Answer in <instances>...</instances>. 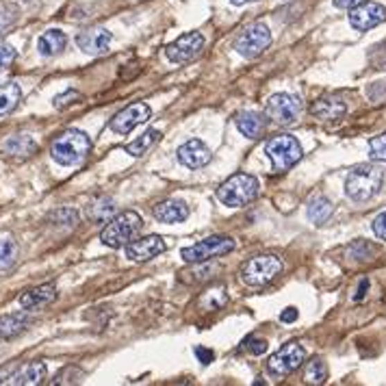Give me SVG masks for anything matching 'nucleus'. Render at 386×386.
I'll use <instances>...</instances> for the list:
<instances>
[{"mask_svg":"<svg viewBox=\"0 0 386 386\" xmlns=\"http://www.w3.org/2000/svg\"><path fill=\"white\" fill-rule=\"evenodd\" d=\"M165 249H167V241L163 237H159V234H148V237L141 239H132L126 245V256L132 263H146L163 254Z\"/></svg>","mask_w":386,"mask_h":386,"instance_id":"14","label":"nucleus"},{"mask_svg":"<svg viewBox=\"0 0 386 386\" xmlns=\"http://www.w3.org/2000/svg\"><path fill=\"white\" fill-rule=\"evenodd\" d=\"M65 46H68V35H65V33L59 30V28L46 30L44 35L37 40V50H40V55H44V57L61 55L65 50Z\"/></svg>","mask_w":386,"mask_h":386,"instance_id":"23","label":"nucleus"},{"mask_svg":"<svg viewBox=\"0 0 386 386\" xmlns=\"http://www.w3.org/2000/svg\"><path fill=\"white\" fill-rule=\"evenodd\" d=\"M18 261V243L13 239H0V272H7Z\"/></svg>","mask_w":386,"mask_h":386,"instance_id":"29","label":"nucleus"},{"mask_svg":"<svg viewBox=\"0 0 386 386\" xmlns=\"http://www.w3.org/2000/svg\"><path fill=\"white\" fill-rule=\"evenodd\" d=\"M178 161L189 167V170H200V167H204L211 163V148L202 141V139H189L184 141L180 148H178Z\"/></svg>","mask_w":386,"mask_h":386,"instance_id":"15","label":"nucleus"},{"mask_svg":"<svg viewBox=\"0 0 386 386\" xmlns=\"http://www.w3.org/2000/svg\"><path fill=\"white\" fill-rule=\"evenodd\" d=\"M371 230H374V234H376L378 239L386 241V211L376 217L374 224H371Z\"/></svg>","mask_w":386,"mask_h":386,"instance_id":"39","label":"nucleus"},{"mask_svg":"<svg viewBox=\"0 0 386 386\" xmlns=\"http://www.w3.org/2000/svg\"><path fill=\"white\" fill-rule=\"evenodd\" d=\"M195 356H198V360L202 362V365H209V362H213V358H215V354H213V349H207V347H195Z\"/></svg>","mask_w":386,"mask_h":386,"instance_id":"40","label":"nucleus"},{"mask_svg":"<svg viewBox=\"0 0 386 386\" xmlns=\"http://www.w3.org/2000/svg\"><path fill=\"white\" fill-rule=\"evenodd\" d=\"M267 157L272 159V167L276 174H282L301 159V146L293 135H278L272 137L265 146Z\"/></svg>","mask_w":386,"mask_h":386,"instance_id":"7","label":"nucleus"},{"mask_svg":"<svg viewBox=\"0 0 386 386\" xmlns=\"http://www.w3.org/2000/svg\"><path fill=\"white\" fill-rule=\"evenodd\" d=\"M258 198V180L252 174H234L217 189V200L230 209H241Z\"/></svg>","mask_w":386,"mask_h":386,"instance_id":"4","label":"nucleus"},{"mask_svg":"<svg viewBox=\"0 0 386 386\" xmlns=\"http://www.w3.org/2000/svg\"><path fill=\"white\" fill-rule=\"evenodd\" d=\"M270 46H272V30L263 22L247 26L241 35L234 40V50L245 59L261 57Z\"/></svg>","mask_w":386,"mask_h":386,"instance_id":"9","label":"nucleus"},{"mask_svg":"<svg viewBox=\"0 0 386 386\" xmlns=\"http://www.w3.org/2000/svg\"><path fill=\"white\" fill-rule=\"evenodd\" d=\"M284 270V263L280 256L274 254H261L243 263L241 267V280L247 287H265L274 282Z\"/></svg>","mask_w":386,"mask_h":386,"instance_id":"5","label":"nucleus"},{"mask_svg":"<svg viewBox=\"0 0 386 386\" xmlns=\"http://www.w3.org/2000/svg\"><path fill=\"white\" fill-rule=\"evenodd\" d=\"M85 217L91 224H105L115 217V202L109 195H98L85 207Z\"/></svg>","mask_w":386,"mask_h":386,"instance_id":"22","label":"nucleus"},{"mask_svg":"<svg viewBox=\"0 0 386 386\" xmlns=\"http://www.w3.org/2000/svg\"><path fill=\"white\" fill-rule=\"evenodd\" d=\"M384 182V167L378 163H362L354 167L345 180V193L354 202H367L380 193Z\"/></svg>","mask_w":386,"mask_h":386,"instance_id":"1","label":"nucleus"},{"mask_svg":"<svg viewBox=\"0 0 386 386\" xmlns=\"http://www.w3.org/2000/svg\"><path fill=\"white\" fill-rule=\"evenodd\" d=\"M55 299H57V287L53 282H48V284H40V287L22 293L20 306L24 310H40V308H46L48 304H53Z\"/></svg>","mask_w":386,"mask_h":386,"instance_id":"18","label":"nucleus"},{"mask_svg":"<svg viewBox=\"0 0 386 386\" xmlns=\"http://www.w3.org/2000/svg\"><path fill=\"white\" fill-rule=\"evenodd\" d=\"M234 124H237L239 132L247 139H261L267 130V115L256 113V111H241L234 117Z\"/></svg>","mask_w":386,"mask_h":386,"instance_id":"17","label":"nucleus"},{"mask_svg":"<svg viewBox=\"0 0 386 386\" xmlns=\"http://www.w3.org/2000/svg\"><path fill=\"white\" fill-rule=\"evenodd\" d=\"M386 22V7L380 3H362L354 9H349V24L356 30H371Z\"/></svg>","mask_w":386,"mask_h":386,"instance_id":"13","label":"nucleus"},{"mask_svg":"<svg viewBox=\"0 0 386 386\" xmlns=\"http://www.w3.org/2000/svg\"><path fill=\"white\" fill-rule=\"evenodd\" d=\"M18 367H20V365H15V362L5 365V367H0V384L9 382V380H11V376L15 374V369H18Z\"/></svg>","mask_w":386,"mask_h":386,"instance_id":"41","label":"nucleus"},{"mask_svg":"<svg viewBox=\"0 0 386 386\" xmlns=\"http://www.w3.org/2000/svg\"><path fill=\"white\" fill-rule=\"evenodd\" d=\"M50 220H53L57 226H65V228H74L78 224V213L72 209H61L57 213L50 215Z\"/></svg>","mask_w":386,"mask_h":386,"instance_id":"32","label":"nucleus"},{"mask_svg":"<svg viewBox=\"0 0 386 386\" xmlns=\"http://www.w3.org/2000/svg\"><path fill=\"white\" fill-rule=\"evenodd\" d=\"M295 319H297V308H293V306L284 308V310L280 313V322H282V324H293Z\"/></svg>","mask_w":386,"mask_h":386,"instance_id":"42","label":"nucleus"},{"mask_svg":"<svg viewBox=\"0 0 386 386\" xmlns=\"http://www.w3.org/2000/svg\"><path fill=\"white\" fill-rule=\"evenodd\" d=\"M306 360V349L301 347L299 343L291 341L287 345H282L276 354L270 356L267 360V371L272 376H278V378H284V376H291L293 371L304 365Z\"/></svg>","mask_w":386,"mask_h":386,"instance_id":"10","label":"nucleus"},{"mask_svg":"<svg viewBox=\"0 0 386 386\" xmlns=\"http://www.w3.org/2000/svg\"><path fill=\"white\" fill-rule=\"evenodd\" d=\"M161 137H163V135H161L159 128H150V130L143 132V135H141L139 139L130 141V143L126 146V152H128L130 157H143V155L148 152V150L152 148Z\"/></svg>","mask_w":386,"mask_h":386,"instance_id":"28","label":"nucleus"},{"mask_svg":"<svg viewBox=\"0 0 386 386\" xmlns=\"http://www.w3.org/2000/svg\"><path fill=\"white\" fill-rule=\"evenodd\" d=\"M30 317L26 313H11V315H3L0 317V339L9 341L20 337V334L28 328Z\"/></svg>","mask_w":386,"mask_h":386,"instance_id":"24","label":"nucleus"},{"mask_svg":"<svg viewBox=\"0 0 386 386\" xmlns=\"http://www.w3.org/2000/svg\"><path fill=\"white\" fill-rule=\"evenodd\" d=\"M232 5H237V7H241V5H247V3H258V0H230Z\"/></svg>","mask_w":386,"mask_h":386,"instance_id":"45","label":"nucleus"},{"mask_svg":"<svg viewBox=\"0 0 386 386\" xmlns=\"http://www.w3.org/2000/svg\"><path fill=\"white\" fill-rule=\"evenodd\" d=\"M369 155L374 161H386V132L369 141Z\"/></svg>","mask_w":386,"mask_h":386,"instance_id":"33","label":"nucleus"},{"mask_svg":"<svg viewBox=\"0 0 386 386\" xmlns=\"http://www.w3.org/2000/svg\"><path fill=\"white\" fill-rule=\"evenodd\" d=\"M22 100V89L18 82H7L0 87V117L9 115Z\"/></svg>","mask_w":386,"mask_h":386,"instance_id":"27","label":"nucleus"},{"mask_svg":"<svg viewBox=\"0 0 386 386\" xmlns=\"http://www.w3.org/2000/svg\"><path fill=\"white\" fill-rule=\"evenodd\" d=\"M15 57H18V53H15V48L9 46V44L0 42V70H7L9 65L15 61Z\"/></svg>","mask_w":386,"mask_h":386,"instance_id":"36","label":"nucleus"},{"mask_svg":"<svg viewBox=\"0 0 386 386\" xmlns=\"http://www.w3.org/2000/svg\"><path fill=\"white\" fill-rule=\"evenodd\" d=\"M141 228H143L141 215L135 211H124L120 215H115L113 220H109V224L103 228V232H100V241L113 249L124 247L132 239H137Z\"/></svg>","mask_w":386,"mask_h":386,"instance_id":"3","label":"nucleus"},{"mask_svg":"<svg viewBox=\"0 0 386 386\" xmlns=\"http://www.w3.org/2000/svg\"><path fill=\"white\" fill-rule=\"evenodd\" d=\"M367 3V0H334V7H339V9H354L358 5Z\"/></svg>","mask_w":386,"mask_h":386,"instance_id":"43","label":"nucleus"},{"mask_svg":"<svg viewBox=\"0 0 386 386\" xmlns=\"http://www.w3.org/2000/svg\"><path fill=\"white\" fill-rule=\"evenodd\" d=\"M152 215L163 224H178L189 217V207L182 200L170 198V200H163V202H157L152 207Z\"/></svg>","mask_w":386,"mask_h":386,"instance_id":"19","label":"nucleus"},{"mask_svg":"<svg viewBox=\"0 0 386 386\" xmlns=\"http://www.w3.org/2000/svg\"><path fill=\"white\" fill-rule=\"evenodd\" d=\"M367 291H369V280H367V278H362V280H360V287H358V291H356V295H354V299H356V301H360V299L367 295Z\"/></svg>","mask_w":386,"mask_h":386,"instance_id":"44","label":"nucleus"},{"mask_svg":"<svg viewBox=\"0 0 386 386\" xmlns=\"http://www.w3.org/2000/svg\"><path fill=\"white\" fill-rule=\"evenodd\" d=\"M113 42L111 30L107 28H87L76 35V46L87 55H105Z\"/></svg>","mask_w":386,"mask_h":386,"instance_id":"16","label":"nucleus"},{"mask_svg":"<svg viewBox=\"0 0 386 386\" xmlns=\"http://www.w3.org/2000/svg\"><path fill=\"white\" fill-rule=\"evenodd\" d=\"M91 152V139L82 130L70 128L61 132V135L50 146V155L59 165H78L80 161H85L87 155Z\"/></svg>","mask_w":386,"mask_h":386,"instance_id":"2","label":"nucleus"},{"mask_svg":"<svg viewBox=\"0 0 386 386\" xmlns=\"http://www.w3.org/2000/svg\"><path fill=\"white\" fill-rule=\"evenodd\" d=\"M48 376V369L44 362H28L24 367H18L15 369V374L11 376L9 384H15V386H37L46 380Z\"/></svg>","mask_w":386,"mask_h":386,"instance_id":"21","label":"nucleus"},{"mask_svg":"<svg viewBox=\"0 0 386 386\" xmlns=\"http://www.w3.org/2000/svg\"><path fill=\"white\" fill-rule=\"evenodd\" d=\"M80 378H82V374L78 371L76 367H68V369H63V371L53 380V384H76Z\"/></svg>","mask_w":386,"mask_h":386,"instance_id":"35","label":"nucleus"},{"mask_svg":"<svg viewBox=\"0 0 386 386\" xmlns=\"http://www.w3.org/2000/svg\"><path fill=\"white\" fill-rule=\"evenodd\" d=\"M374 252H376V247H374V245H369L367 241H356L354 245L349 247V254L354 256V258H358V261H367V258H371Z\"/></svg>","mask_w":386,"mask_h":386,"instance_id":"34","label":"nucleus"},{"mask_svg":"<svg viewBox=\"0 0 386 386\" xmlns=\"http://www.w3.org/2000/svg\"><path fill=\"white\" fill-rule=\"evenodd\" d=\"M3 150L11 157H30L37 150V141L30 135H15L3 143Z\"/></svg>","mask_w":386,"mask_h":386,"instance_id":"26","label":"nucleus"},{"mask_svg":"<svg viewBox=\"0 0 386 386\" xmlns=\"http://www.w3.org/2000/svg\"><path fill=\"white\" fill-rule=\"evenodd\" d=\"M204 48V35L202 33H184V35H180L176 42H172L170 46H167L165 55L167 59H170L172 63H189L193 59L200 57V53H202Z\"/></svg>","mask_w":386,"mask_h":386,"instance_id":"11","label":"nucleus"},{"mask_svg":"<svg viewBox=\"0 0 386 386\" xmlns=\"http://www.w3.org/2000/svg\"><path fill=\"white\" fill-rule=\"evenodd\" d=\"M310 113L319 120H326V122H332V120H341V117L347 113V105L343 103L341 98H334V96H326L322 100H317V103L310 107Z\"/></svg>","mask_w":386,"mask_h":386,"instance_id":"20","label":"nucleus"},{"mask_svg":"<svg viewBox=\"0 0 386 386\" xmlns=\"http://www.w3.org/2000/svg\"><path fill=\"white\" fill-rule=\"evenodd\" d=\"M234 247H237V241H234L232 237H226V234H213V237H207L189 247H182L180 256L187 263L198 265V263H207L217 256L230 254Z\"/></svg>","mask_w":386,"mask_h":386,"instance_id":"6","label":"nucleus"},{"mask_svg":"<svg viewBox=\"0 0 386 386\" xmlns=\"http://www.w3.org/2000/svg\"><path fill=\"white\" fill-rule=\"evenodd\" d=\"M78 100H80V94L74 91V89H68L65 94L57 96V98L53 100V105H55V109H65V107H70V105L78 103Z\"/></svg>","mask_w":386,"mask_h":386,"instance_id":"37","label":"nucleus"},{"mask_svg":"<svg viewBox=\"0 0 386 386\" xmlns=\"http://www.w3.org/2000/svg\"><path fill=\"white\" fill-rule=\"evenodd\" d=\"M150 115H152V111H150V107L146 103H132L124 111L113 115V120L109 122V128L113 132H117V135H128L132 128H137L139 124L148 122Z\"/></svg>","mask_w":386,"mask_h":386,"instance_id":"12","label":"nucleus"},{"mask_svg":"<svg viewBox=\"0 0 386 386\" xmlns=\"http://www.w3.org/2000/svg\"><path fill=\"white\" fill-rule=\"evenodd\" d=\"M243 349H247L249 354H254V356H263L267 351V341L265 339H256V337H249V339L243 341Z\"/></svg>","mask_w":386,"mask_h":386,"instance_id":"38","label":"nucleus"},{"mask_svg":"<svg viewBox=\"0 0 386 386\" xmlns=\"http://www.w3.org/2000/svg\"><path fill=\"white\" fill-rule=\"evenodd\" d=\"M308 220L313 222V224H317V226H322V224H326L330 217H332V213H334V204L330 202L328 198H324V195H315L310 202H308Z\"/></svg>","mask_w":386,"mask_h":386,"instance_id":"25","label":"nucleus"},{"mask_svg":"<svg viewBox=\"0 0 386 386\" xmlns=\"http://www.w3.org/2000/svg\"><path fill=\"white\" fill-rule=\"evenodd\" d=\"M20 18V9L11 3H0V35H5L9 28L15 26Z\"/></svg>","mask_w":386,"mask_h":386,"instance_id":"31","label":"nucleus"},{"mask_svg":"<svg viewBox=\"0 0 386 386\" xmlns=\"http://www.w3.org/2000/svg\"><path fill=\"white\" fill-rule=\"evenodd\" d=\"M301 111H304V105L293 94H276L265 105L267 120H272L278 126H291L293 122H297Z\"/></svg>","mask_w":386,"mask_h":386,"instance_id":"8","label":"nucleus"},{"mask_svg":"<svg viewBox=\"0 0 386 386\" xmlns=\"http://www.w3.org/2000/svg\"><path fill=\"white\" fill-rule=\"evenodd\" d=\"M304 380L308 384H324L328 380V367L322 358H313L308 365H306V374H304Z\"/></svg>","mask_w":386,"mask_h":386,"instance_id":"30","label":"nucleus"}]
</instances>
